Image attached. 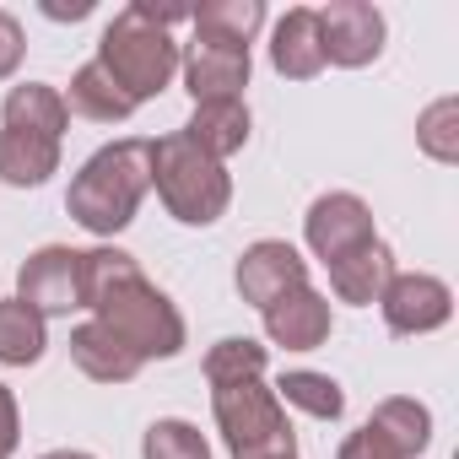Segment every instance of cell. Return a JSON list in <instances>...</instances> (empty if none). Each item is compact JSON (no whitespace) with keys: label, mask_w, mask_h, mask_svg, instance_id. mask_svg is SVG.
<instances>
[{"label":"cell","mask_w":459,"mask_h":459,"mask_svg":"<svg viewBox=\"0 0 459 459\" xmlns=\"http://www.w3.org/2000/svg\"><path fill=\"white\" fill-rule=\"evenodd\" d=\"M65 108L82 114V119H98V125H119V119L135 114V103L119 92V82H114L98 60H87V65L71 76V98H65Z\"/></svg>","instance_id":"obj_20"},{"label":"cell","mask_w":459,"mask_h":459,"mask_svg":"<svg viewBox=\"0 0 459 459\" xmlns=\"http://www.w3.org/2000/svg\"><path fill=\"white\" fill-rule=\"evenodd\" d=\"M39 459H92V454H82V448H55V454H39Z\"/></svg>","instance_id":"obj_30"},{"label":"cell","mask_w":459,"mask_h":459,"mask_svg":"<svg viewBox=\"0 0 459 459\" xmlns=\"http://www.w3.org/2000/svg\"><path fill=\"white\" fill-rule=\"evenodd\" d=\"M276 400L298 405V411L314 416V421H335V416L346 411L341 384H335L330 373H314V368H292V373H281V378H276Z\"/></svg>","instance_id":"obj_23"},{"label":"cell","mask_w":459,"mask_h":459,"mask_svg":"<svg viewBox=\"0 0 459 459\" xmlns=\"http://www.w3.org/2000/svg\"><path fill=\"white\" fill-rule=\"evenodd\" d=\"M141 454H146V459H211V443L200 437L195 421H184V416H162V421L146 427Z\"/></svg>","instance_id":"obj_24"},{"label":"cell","mask_w":459,"mask_h":459,"mask_svg":"<svg viewBox=\"0 0 459 459\" xmlns=\"http://www.w3.org/2000/svg\"><path fill=\"white\" fill-rule=\"evenodd\" d=\"M17 437H22V416H17V400H12V389L0 384V459H12Z\"/></svg>","instance_id":"obj_28"},{"label":"cell","mask_w":459,"mask_h":459,"mask_svg":"<svg viewBox=\"0 0 459 459\" xmlns=\"http://www.w3.org/2000/svg\"><path fill=\"white\" fill-rule=\"evenodd\" d=\"M195 17V6L173 0V6H152V0H135L125 6L103 39H98V65L119 82V92L141 108L146 98L168 92V82L178 76V44H173V22Z\"/></svg>","instance_id":"obj_3"},{"label":"cell","mask_w":459,"mask_h":459,"mask_svg":"<svg viewBox=\"0 0 459 459\" xmlns=\"http://www.w3.org/2000/svg\"><path fill=\"white\" fill-rule=\"evenodd\" d=\"M22 22L12 17V12H0V82L6 76H17V65H22Z\"/></svg>","instance_id":"obj_26"},{"label":"cell","mask_w":459,"mask_h":459,"mask_svg":"<svg viewBox=\"0 0 459 459\" xmlns=\"http://www.w3.org/2000/svg\"><path fill=\"white\" fill-rule=\"evenodd\" d=\"M303 238H308V249H314L325 265H335V260H346L351 249H362V244L378 238V233H373V211H368L362 195L330 189V195H319V200L308 205V216H303Z\"/></svg>","instance_id":"obj_6"},{"label":"cell","mask_w":459,"mask_h":459,"mask_svg":"<svg viewBox=\"0 0 459 459\" xmlns=\"http://www.w3.org/2000/svg\"><path fill=\"white\" fill-rule=\"evenodd\" d=\"M184 135L205 152V157H216V162H227L233 152H244L249 146V108H244V98H216V103H195V114H189V125H184Z\"/></svg>","instance_id":"obj_16"},{"label":"cell","mask_w":459,"mask_h":459,"mask_svg":"<svg viewBox=\"0 0 459 459\" xmlns=\"http://www.w3.org/2000/svg\"><path fill=\"white\" fill-rule=\"evenodd\" d=\"M71 362L87 373V378H98V384H130L146 362L114 335V330H103L98 319H87V325H76L71 330Z\"/></svg>","instance_id":"obj_15"},{"label":"cell","mask_w":459,"mask_h":459,"mask_svg":"<svg viewBox=\"0 0 459 459\" xmlns=\"http://www.w3.org/2000/svg\"><path fill=\"white\" fill-rule=\"evenodd\" d=\"M6 130H33V135H49V141H60L65 135V125H71V108H65V98L55 92V87H44V82H22V87H12L6 92Z\"/></svg>","instance_id":"obj_18"},{"label":"cell","mask_w":459,"mask_h":459,"mask_svg":"<svg viewBox=\"0 0 459 459\" xmlns=\"http://www.w3.org/2000/svg\"><path fill=\"white\" fill-rule=\"evenodd\" d=\"M260 319H265V335L287 351H319L330 341V298L314 292V287L281 292L276 303L260 308Z\"/></svg>","instance_id":"obj_12"},{"label":"cell","mask_w":459,"mask_h":459,"mask_svg":"<svg viewBox=\"0 0 459 459\" xmlns=\"http://www.w3.org/2000/svg\"><path fill=\"white\" fill-rule=\"evenodd\" d=\"M416 141H421L427 157H437V162H459V103H454V98H437V103L421 114Z\"/></svg>","instance_id":"obj_25"},{"label":"cell","mask_w":459,"mask_h":459,"mask_svg":"<svg viewBox=\"0 0 459 459\" xmlns=\"http://www.w3.org/2000/svg\"><path fill=\"white\" fill-rule=\"evenodd\" d=\"M17 298H22L39 319L82 308V249L44 244L39 255H28V265L17 271Z\"/></svg>","instance_id":"obj_8"},{"label":"cell","mask_w":459,"mask_h":459,"mask_svg":"<svg viewBox=\"0 0 459 459\" xmlns=\"http://www.w3.org/2000/svg\"><path fill=\"white\" fill-rule=\"evenodd\" d=\"M82 308H92V319L103 330H114L141 362L184 351V314L173 308V298L162 287L146 281V271L125 249L82 255Z\"/></svg>","instance_id":"obj_2"},{"label":"cell","mask_w":459,"mask_h":459,"mask_svg":"<svg viewBox=\"0 0 459 459\" xmlns=\"http://www.w3.org/2000/svg\"><path fill=\"white\" fill-rule=\"evenodd\" d=\"M60 173V141L33 135V130H0V184L12 189H39Z\"/></svg>","instance_id":"obj_17"},{"label":"cell","mask_w":459,"mask_h":459,"mask_svg":"<svg viewBox=\"0 0 459 459\" xmlns=\"http://www.w3.org/2000/svg\"><path fill=\"white\" fill-rule=\"evenodd\" d=\"M152 189L168 205V216L184 227H211L227 211V200H233L227 168L216 157H205L184 130L152 141Z\"/></svg>","instance_id":"obj_5"},{"label":"cell","mask_w":459,"mask_h":459,"mask_svg":"<svg viewBox=\"0 0 459 459\" xmlns=\"http://www.w3.org/2000/svg\"><path fill=\"white\" fill-rule=\"evenodd\" d=\"M292 459H298V454H292Z\"/></svg>","instance_id":"obj_31"},{"label":"cell","mask_w":459,"mask_h":459,"mask_svg":"<svg viewBox=\"0 0 459 459\" xmlns=\"http://www.w3.org/2000/svg\"><path fill=\"white\" fill-rule=\"evenodd\" d=\"M319 17V44H325V65H373L384 55V12L368 0H330Z\"/></svg>","instance_id":"obj_7"},{"label":"cell","mask_w":459,"mask_h":459,"mask_svg":"<svg viewBox=\"0 0 459 459\" xmlns=\"http://www.w3.org/2000/svg\"><path fill=\"white\" fill-rule=\"evenodd\" d=\"M335 459H400V454H394V448H389V443H384L378 432L357 427V432H351V437L341 443V454H335Z\"/></svg>","instance_id":"obj_27"},{"label":"cell","mask_w":459,"mask_h":459,"mask_svg":"<svg viewBox=\"0 0 459 459\" xmlns=\"http://www.w3.org/2000/svg\"><path fill=\"white\" fill-rule=\"evenodd\" d=\"M44 17H55V22H82V17H92V0H76V6H55V0H44Z\"/></svg>","instance_id":"obj_29"},{"label":"cell","mask_w":459,"mask_h":459,"mask_svg":"<svg viewBox=\"0 0 459 459\" xmlns=\"http://www.w3.org/2000/svg\"><path fill=\"white\" fill-rule=\"evenodd\" d=\"M271 65L287 82H314L325 71V44H319V17L308 6H292L276 33H271Z\"/></svg>","instance_id":"obj_13"},{"label":"cell","mask_w":459,"mask_h":459,"mask_svg":"<svg viewBox=\"0 0 459 459\" xmlns=\"http://www.w3.org/2000/svg\"><path fill=\"white\" fill-rule=\"evenodd\" d=\"M49 335H44V319L22 303V298H6L0 303V362L6 368H33L44 357Z\"/></svg>","instance_id":"obj_22"},{"label":"cell","mask_w":459,"mask_h":459,"mask_svg":"<svg viewBox=\"0 0 459 459\" xmlns=\"http://www.w3.org/2000/svg\"><path fill=\"white\" fill-rule=\"evenodd\" d=\"M195 33L200 39H216V44H238L249 49L255 33L265 28V6L260 0H205V6H195Z\"/></svg>","instance_id":"obj_21"},{"label":"cell","mask_w":459,"mask_h":459,"mask_svg":"<svg viewBox=\"0 0 459 459\" xmlns=\"http://www.w3.org/2000/svg\"><path fill=\"white\" fill-rule=\"evenodd\" d=\"M325 271H330V292H335L341 303L368 308V303H378V292L389 287V276H394V255H389L384 238H368L362 249H351L346 260H335V265H325Z\"/></svg>","instance_id":"obj_14"},{"label":"cell","mask_w":459,"mask_h":459,"mask_svg":"<svg viewBox=\"0 0 459 459\" xmlns=\"http://www.w3.org/2000/svg\"><path fill=\"white\" fill-rule=\"evenodd\" d=\"M233 281H238V298H244V303L265 308V303H276L281 292L308 287V260H303L292 244H281V238H260V244L244 249Z\"/></svg>","instance_id":"obj_10"},{"label":"cell","mask_w":459,"mask_h":459,"mask_svg":"<svg viewBox=\"0 0 459 459\" xmlns=\"http://www.w3.org/2000/svg\"><path fill=\"white\" fill-rule=\"evenodd\" d=\"M378 308H384V325L394 335H427V330L448 325L454 292H448V281L411 271V276H389V287L378 292Z\"/></svg>","instance_id":"obj_9"},{"label":"cell","mask_w":459,"mask_h":459,"mask_svg":"<svg viewBox=\"0 0 459 459\" xmlns=\"http://www.w3.org/2000/svg\"><path fill=\"white\" fill-rule=\"evenodd\" d=\"M178 71H184V87H189L195 103L244 98V87H249V49L216 44V39H200V33H195V44L184 49Z\"/></svg>","instance_id":"obj_11"},{"label":"cell","mask_w":459,"mask_h":459,"mask_svg":"<svg viewBox=\"0 0 459 459\" xmlns=\"http://www.w3.org/2000/svg\"><path fill=\"white\" fill-rule=\"evenodd\" d=\"M265 346L249 335H227L205 351V384H211V411L227 437L233 459H292V421L265 384Z\"/></svg>","instance_id":"obj_1"},{"label":"cell","mask_w":459,"mask_h":459,"mask_svg":"<svg viewBox=\"0 0 459 459\" xmlns=\"http://www.w3.org/2000/svg\"><path fill=\"white\" fill-rule=\"evenodd\" d=\"M368 432H378L400 459H416V454L432 443V411H427L421 400H411V394H394V400H384V405L368 416Z\"/></svg>","instance_id":"obj_19"},{"label":"cell","mask_w":459,"mask_h":459,"mask_svg":"<svg viewBox=\"0 0 459 459\" xmlns=\"http://www.w3.org/2000/svg\"><path fill=\"white\" fill-rule=\"evenodd\" d=\"M146 189H152V141H135V135L130 141H108L71 178L65 211L87 227V233L114 238V233H125V227L135 221Z\"/></svg>","instance_id":"obj_4"}]
</instances>
